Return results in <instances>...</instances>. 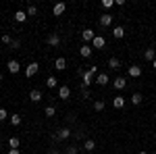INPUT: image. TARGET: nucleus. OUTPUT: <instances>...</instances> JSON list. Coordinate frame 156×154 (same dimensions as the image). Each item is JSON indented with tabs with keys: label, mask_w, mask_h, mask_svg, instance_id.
<instances>
[{
	"label": "nucleus",
	"mask_w": 156,
	"mask_h": 154,
	"mask_svg": "<svg viewBox=\"0 0 156 154\" xmlns=\"http://www.w3.org/2000/svg\"><path fill=\"white\" fill-rule=\"evenodd\" d=\"M94 75H98V67H90L87 71L81 75V88H90V83H94L96 79H94Z\"/></svg>",
	"instance_id": "nucleus-1"
},
{
	"label": "nucleus",
	"mask_w": 156,
	"mask_h": 154,
	"mask_svg": "<svg viewBox=\"0 0 156 154\" xmlns=\"http://www.w3.org/2000/svg\"><path fill=\"white\" fill-rule=\"evenodd\" d=\"M94 38H96V31H94L92 27H85L83 31H81V40H83L85 44H90V42H94Z\"/></svg>",
	"instance_id": "nucleus-2"
},
{
	"label": "nucleus",
	"mask_w": 156,
	"mask_h": 154,
	"mask_svg": "<svg viewBox=\"0 0 156 154\" xmlns=\"http://www.w3.org/2000/svg\"><path fill=\"white\" fill-rule=\"evenodd\" d=\"M69 138H71V129H69V127H62V129H58V131H56V135H54V140H56V142L69 140Z\"/></svg>",
	"instance_id": "nucleus-3"
},
{
	"label": "nucleus",
	"mask_w": 156,
	"mask_h": 154,
	"mask_svg": "<svg viewBox=\"0 0 156 154\" xmlns=\"http://www.w3.org/2000/svg\"><path fill=\"white\" fill-rule=\"evenodd\" d=\"M6 69H9V73H19L21 71V65H19V60H15V59H11L9 63H6Z\"/></svg>",
	"instance_id": "nucleus-4"
},
{
	"label": "nucleus",
	"mask_w": 156,
	"mask_h": 154,
	"mask_svg": "<svg viewBox=\"0 0 156 154\" xmlns=\"http://www.w3.org/2000/svg\"><path fill=\"white\" fill-rule=\"evenodd\" d=\"M37 71H40V65H37V63H29V65L25 67V75H27V77H34Z\"/></svg>",
	"instance_id": "nucleus-5"
},
{
	"label": "nucleus",
	"mask_w": 156,
	"mask_h": 154,
	"mask_svg": "<svg viewBox=\"0 0 156 154\" xmlns=\"http://www.w3.org/2000/svg\"><path fill=\"white\" fill-rule=\"evenodd\" d=\"M58 98L60 100H69V98H71V88H69V85H60L58 88Z\"/></svg>",
	"instance_id": "nucleus-6"
},
{
	"label": "nucleus",
	"mask_w": 156,
	"mask_h": 154,
	"mask_svg": "<svg viewBox=\"0 0 156 154\" xmlns=\"http://www.w3.org/2000/svg\"><path fill=\"white\" fill-rule=\"evenodd\" d=\"M112 19H115V15L104 13V15L100 17V25H102V27H110V25H112Z\"/></svg>",
	"instance_id": "nucleus-7"
},
{
	"label": "nucleus",
	"mask_w": 156,
	"mask_h": 154,
	"mask_svg": "<svg viewBox=\"0 0 156 154\" xmlns=\"http://www.w3.org/2000/svg\"><path fill=\"white\" fill-rule=\"evenodd\" d=\"M92 52H94V48L90 46V44H83V46L79 48V54H81L83 59H90V56H92Z\"/></svg>",
	"instance_id": "nucleus-8"
},
{
	"label": "nucleus",
	"mask_w": 156,
	"mask_h": 154,
	"mask_svg": "<svg viewBox=\"0 0 156 154\" xmlns=\"http://www.w3.org/2000/svg\"><path fill=\"white\" fill-rule=\"evenodd\" d=\"M42 98H44V94H42V90H37V88L29 92V100H31V102H40Z\"/></svg>",
	"instance_id": "nucleus-9"
},
{
	"label": "nucleus",
	"mask_w": 156,
	"mask_h": 154,
	"mask_svg": "<svg viewBox=\"0 0 156 154\" xmlns=\"http://www.w3.org/2000/svg\"><path fill=\"white\" fill-rule=\"evenodd\" d=\"M65 11H67V4H65V2H58V4H54V6H52V13H54V17L62 15Z\"/></svg>",
	"instance_id": "nucleus-10"
},
{
	"label": "nucleus",
	"mask_w": 156,
	"mask_h": 154,
	"mask_svg": "<svg viewBox=\"0 0 156 154\" xmlns=\"http://www.w3.org/2000/svg\"><path fill=\"white\" fill-rule=\"evenodd\" d=\"M127 73H129V77H135V79H137V77L142 75V67H137V65H131V67L127 69Z\"/></svg>",
	"instance_id": "nucleus-11"
},
{
	"label": "nucleus",
	"mask_w": 156,
	"mask_h": 154,
	"mask_svg": "<svg viewBox=\"0 0 156 154\" xmlns=\"http://www.w3.org/2000/svg\"><path fill=\"white\" fill-rule=\"evenodd\" d=\"M112 85H115V90H125V88H127V79H125V77H117V79L112 81Z\"/></svg>",
	"instance_id": "nucleus-12"
},
{
	"label": "nucleus",
	"mask_w": 156,
	"mask_h": 154,
	"mask_svg": "<svg viewBox=\"0 0 156 154\" xmlns=\"http://www.w3.org/2000/svg\"><path fill=\"white\" fill-rule=\"evenodd\" d=\"M46 42H48V46H58L60 44V36L58 34H50V36L46 38Z\"/></svg>",
	"instance_id": "nucleus-13"
},
{
	"label": "nucleus",
	"mask_w": 156,
	"mask_h": 154,
	"mask_svg": "<svg viewBox=\"0 0 156 154\" xmlns=\"http://www.w3.org/2000/svg\"><path fill=\"white\" fill-rule=\"evenodd\" d=\"M96 83L98 85H106V83H110V77H108L106 73H98L96 75Z\"/></svg>",
	"instance_id": "nucleus-14"
},
{
	"label": "nucleus",
	"mask_w": 156,
	"mask_h": 154,
	"mask_svg": "<svg viewBox=\"0 0 156 154\" xmlns=\"http://www.w3.org/2000/svg\"><path fill=\"white\" fill-rule=\"evenodd\" d=\"M104 46H106V40H104L102 36H96V38H94V42H92V48H104Z\"/></svg>",
	"instance_id": "nucleus-15"
},
{
	"label": "nucleus",
	"mask_w": 156,
	"mask_h": 154,
	"mask_svg": "<svg viewBox=\"0 0 156 154\" xmlns=\"http://www.w3.org/2000/svg\"><path fill=\"white\" fill-rule=\"evenodd\" d=\"M112 36L117 38V40H121V38H125V27H123V25H117V27L112 29Z\"/></svg>",
	"instance_id": "nucleus-16"
},
{
	"label": "nucleus",
	"mask_w": 156,
	"mask_h": 154,
	"mask_svg": "<svg viewBox=\"0 0 156 154\" xmlns=\"http://www.w3.org/2000/svg\"><path fill=\"white\" fill-rule=\"evenodd\" d=\"M54 67H56V71H62V69L67 67V59H65V56H58V59L54 60Z\"/></svg>",
	"instance_id": "nucleus-17"
},
{
	"label": "nucleus",
	"mask_w": 156,
	"mask_h": 154,
	"mask_svg": "<svg viewBox=\"0 0 156 154\" xmlns=\"http://www.w3.org/2000/svg\"><path fill=\"white\" fill-rule=\"evenodd\" d=\"M15 21H17V23H25V21H27V13L25 11H17L15 13Z\"/></svg>",
	"instance_id": "nucleus-18"
},
{
	"label": "nucleus",
	"mask_w": 156,
	"mask_h": 154,
	"mask_svg": "<svg viewBox=\"0 0 156 154\" xmlns=\"http://www.w3.org/2000/svg\"><path fill=\"white\" fill-rule=\"evenodd\" d=\"M112 106L115 108H123L125 106V98H123V96H115V98H112Z\"/></svg>",
	"instance_id": "nucleus-19"
},
{
	"label": "nucleus",
	"mask_w": 156,
	"mask_h": 154,
	"mask_svg": "<svg viewBox=\"0 0 156 154\" xmlns=\"http://www.w3.org/2000/svg\"><path fill=\"white\" fill-rule=\"evenodd\" d=\"M144 59L146 60H154L156 59V50L154 48H146L144 50Z\"/></svg>",
	"instance_id": "nucleus-20"
},
{
	"label": "nucleus",
	"mask_w": 156,
	"mask_h": 154,
	"mask_svg": "<svg viewBox=\"0 0 156 154\" xmlns=\"http://www.w3.org/2000/svg\"><path fill=\"white\" fill-rule=\"evenodd\" d=\"M108 67H110V69H121V60L117 59V56L108 59Z\"/></svg>",
	"instance_id": "nucleus-21"
},
{
	"label": "nucleus",
	"mask_w": 156,
	"mask_h": 154,
	"mask_svg": "<svg viewBox=\"0 0 156 154\" xmlns=\"http://www.w3.org/2000/svg\"><path fill=\"white\" fill-rule=\"evenodd\" d=\"M19 146H21L19 138H11V140H9V148H11V150H19Z\"/></svg>",
	"instance_id": "nucleus-22"
},
{
	"label": "nucleus",
	"mask_w": 156,
	"mask_h": 154,
	"mask_svg": "<svg viewBox=\"0 0 156 154\" xmlns=\"http://www.w3.org/2000/svg\"><path fill=\"white\" fill-rule=\"evenodd\" d=\"M142 100H144V98H142V94H137V92L131 96V104H133V106H140V104H142Z\"/></svg>",
	"instance_id": "nucleus-23"
},
{
	"label": "nucleus",
	"mask_w": 156,
	"mask_h": 154,
	"mask_svg": "<svg viewBox=\"0 0 156 154\" xmlns=\"http://www.w3.org/2000/svg\"><path fill=\"white\" fill-rule=\"evenodd\" d=\"M104 106H106V102H104V100H96V102H94V110H98V113H100V110H104Z\"/></svg>",
	"instance_id": "nucleus-24"
},
{
	"label": "nucleus",
	"mask_w": 156,
	"mask_h": 154,
	"mask_svg": "<svg viewBox=\"0 0 156 154\" xmlns=\"http://www.w3.org/2000/svg\"><path fill=\"white\" fill-rule=\"evenodd\" d=\"M56 83H58V81H56V77H52V75L46 79V85H48L50 90H54V88H56Z\"/></svg>",
	"instance_id": "nucleus-25"
},
{
	"label": "nucleus",
	"mask_w": 156,
	"mask_h": 154,
	"mask_svg": "<svg viewBox=\"0 0 156 154\" xmlns=\"http://www.w3.org/2000/svg\"><path fill=\"white\" fill-rule=\"evenodd\" d=\"M44 115H46V117H54V115H56V108L54 106H46L44 108Z\"/></svg>",
	"instance_id": "nucleus-26"
},
{
	"label": "nucleus",
	"mask_w": 156,
	"mask_h": 154,
	"mask_svg": "<svg viewBox=\"0 0 156 154\" xmlns=\"http://www.w3.org/2000/svg\"><path fill=\"white\" fill-rule=\"evenodd\" d=\"M83 148H85V150H94V148H96V142H94V140H85Z\"/></svg>",
	"instance_id": "nucleus-27"
},
{
	"label": "nucleus",
	"mask_w": 156,
	"mask_h": 154,
	"mask_svg": "<svg viewBox=\"0 0 156 154\" xmlns=\"http://www.w3.org/2000/svg\"><path fill=\"white\" fill-rule=\"evenodd\" d=\"M11 125H21V115H11Z\"/></svg>",
	"instance_id": "nucleus-28"
},
{
	"label": "nucleus",
	"mask_w": 156,
	"mask_h": 154,
	"mask_svg": "<svg viewBox=\"0 0 156 154\" xmlns=\"http://www.w3.org/2000/svg\"><path fill=\"white\" fill-rule=\"evenodd\" d=\"M112 6H115V0H102V9H112Z\"/></svg>",
	"instance_id": "nucleus-29"
},
{
	"label": "nucleus",
	"mask_w": 156,
	"mask_h": 154,
	"mask_svg": "<svg viewBox=\"0 0 156 154\" xmlns=\"http://www.w3.org/2000/svg\"><path fill=\"white\" fill-rule=\"evenodd\" d=\"M25 13H27V17H34V15H37V9L31 4V6H27V11H25Z\"/></svg>",
	"instance_id": "nucleus-30"
},
{
	"label": "nucleus",
	"mask_w": 156,
	"mask_h": 154,
	"mask_svg": "<svg viewBox=\"0 0 156 154\" xmlns=\"http://www.w3.org/2000/svg\"><path fill=\"white\" fill-rule=\"evenodd\" d=\"M65 154H79V148H77V146H69V148L65 150Z\"/></svg>",
	"instance_id": "nucleus-31"
},
{
	"label": "nucleus",
	"mask_w": 156,
	"mask_h": 154,
	"mask_svg": "<svg viewBox=\"0 0 156 154\" xmlns=\"http://www.w3.org/2000/svg\"><path fill=\"white\" fill-rule=\"evenodd\" d=\"M0 40H2V44H6V46H9V44H12V38L9 36V34H4V36L0 38Z\"/></svg>",
	"instance_id": "nucleus-32"
},
{
	"label": "nucleus",
	"mask_w": 156,
	"mask_h": 154,
	"mask_svg": "<svg viewBox=\"0 0 156 154\" xmlns=\"http://www.w3.org/2000/svg\"><path fill=\"white\" fill-rule=\"evenodd\" d=\"M81 98H85V100L90 98V90L87 88H81Z\"/></svg>",
	"instance_id": "nucleus-33"
},
{
	"label": "nucleus",
	"mask_w": 156,
	"mask_h": 154,
	"mask_svg": "<svg viewBox=\"0 0 156 154\" xmlns=\"http://www.w3.org/2000/svg\"><path fill=\"white\" fill-rule=\"evenodd\" d=\"M6 117H9V115H6V110H4V108H0V121H4Z\"/></svg>",
	"instance_id": "nucleus-34"
},
{
	"label": "nucleus",
	"mask_w": 156,
	"mask_h": 154,
	"mask_svg": "<svg viewBox=\"0 0 156 154\" xmlns=\"http://www.w3.org/2000/svg\"><path fill=\"white\" fill-rule=\"evenodd\" d=\"M11 46H12V48H19V46H21V40H12Z\"/></svg>",
	"instance_id": "nucleus-35"
},
{
	"label": "nucleus",
	"mask_w": 156,
	"mask_h": 154,
	"mask_svg": "<svg viewBox=\"0 0 156 154\" xmlns=\"http://www.w3.org/2000/svg\"><path fill=\"white\" fill-rule=\"evenodd\" d=\"M9 154H21V150H9Z\"/></svg>",
	"instance_id": "nucleus-36"
},
{
	"label": "nucleus",
	"mask_w": 156,
	"mask_h": 154,
	"mask_svg": "<svg viewBox=\"0 0 156 154\" xmlns=\"http://www.w3.org/2000/svg\"><path fill=\"white\" fill-rule=\"evenodd\" d=\"M48 154H60V152H58V150H50Z\"/></svg>",
	"instance_id": "nucleus-37"
},
{
	"label": "nucleus",
	"mask_w": 156,
	"mask_h": 154,
	"mask_svg": "<svg viewBox=\"0 0 156 154\" xmlns=\"http://www.w3.org/2000/svg\"><path fill=\"white\" fill-rule=\"evenodd\" d=\"M152 67H154V69H156V59H154V60H152Z\"/></svg>",
	"instance_id": "nucleus-38"
},
{
	"label": "nucleus",
	"mask_w": 156,
	"mask_h": 154,
	"mask_svg": "<svg viewBox=\"0 0 156 154\" xmlns=\"http://www.w3.org/2000/svg\"><path fill=\"white\" fill-rule=\"evenodd\" d=\"M137 154H148V152H146V150H140V152H137Z\"/></svg>",
	"instance_id": "nucleus-39"
},
{
	"label": "nucleus",
	"mask_w": 156,
	"mask_h": 154,
	"mask_svg": "<svg viewBox=\"0 0 156 154\" xmlns=\"http://www.w3.org/2000/svg\"><path fill=\"white\" fill-rule=\"evenodd\" d=\"M0 81H2V73H0Z\"/></svg>",
	"instance_id": "nucleus-40"
},
{
	"label": "nucleus",
	"mask_w": 156,
	"mask_h": 154,
	"mask_svg": "<svg viewBox=\"0 0 156 154\" xmlns=\"http://www.w3.org/2000/svg\"><path fill=\"white\" fill-rule=\"evenodd\" d=\"M154 117H156V113H154Z\"/></svg>",
	"instance_id": "nucleus-41"
}]
</instances>
